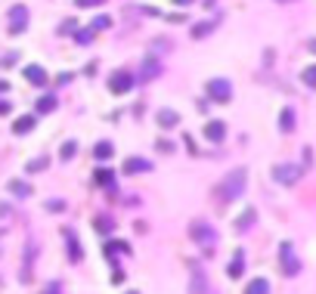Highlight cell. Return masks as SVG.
I'll use <instances>...</instances> for the list:
<instances>
[{
    "instance_id": "33",
    "label": "cell",
    "mask_w": 316,
    "mask_h": 294,
    "mask_svg": "<svg viewBox=\"0 0 316 294\" xmlns=\"http://www.w3.org/2000/svg\"><path fill=\"white\" fill-rule=\"evenodd\" d=\"M102 0H74V7H84V10H90V7H99Z\"/></svg>"
},
{
    "instance_id": "29",
    "label": "cell",
    "mask_w": 316,
    "mask_h": 294,
    "mask_svg": "<svg viewBox=\"0 0 316 294\" xmlns=\"http://www.w3.org/2000/svg\"><path fill=\"white\" fill-rule=\"evenodd\" d=\"M112 180H115L112 171H96L93 174V183H96V186H112Z\"/></svg>"
},
{
    "instance_id": "23",
    "label": "cell",
    "mask_w": 316,
    "mask_h": 294,
    "mask_svg": "<svg viewBox=\"0 0 316 294\" xmlns=\"http://www.w3.org/2000/svg\"><path fill=\"white\" fill-rule=\"evenodd\" d=\"M130 245L127 242H106V257H118V254H127Z\"/></svg>"
},
{
    "instance_id": "32",
    "label": "cell",
    "mask_w": 316,
    "mask_h": 294,
    "mask_svg": "<svg viewBox=\"0 0 316 294\" xmlns=\"http://www.w3.org/2000/svg\"><path fill=\"white\" fill-rule=\"evenodd\" d=\"M109 25H112V19H109V16H96V19L90 22V28H93V31H96V28H109Z\"/></svg>"
},
{
    "instance_id": "25",
    "label": "cell",
    "mask_w": 316,
    "mask_h": 294,
    "mask_svg": "<svg viewBox=\"0 0 316 294\" xmlns=\"http://www.w3.org/2000/svg\"><path fill=\"white\" fill-rule=\"evenodd\" d=\"M10 192H13V195H19V198H28V195H31V186H28V183L13 180V183H10Z\"/></svg>"
},
{
    "instance_id": "6",
    "label": "cell",
    "mask_w": 316,
    "mask_h": 294,
    "mask_svg": "<svg viewBox=\"0 0 316 294\" xmlns=\"http://www.w3.org/2000/svg\"><path fill=\"white\" fill-rule=\"evenodd\" d=\"M28 28V7H13L10 10V34H22Z\"/></svg>"
},
{
    "instance_id": "36",
    "label": "cell",
    "mask_w": 316,
    "mask_h": 294,
    "mask_svg": "<svg viewBox=\"0 0 316 294\" xmlns=\"http://www.w3.org/2000/svg\"><path fill=\"white\" fill-rule=\"evenodd\" d=\"M158 149H161V152H174V142H167V139H161V142H158Z\"/></svg>"
},
{
    "instance_id": "18",
    "label": "cell",
    "mask_w": 316,
    "mask_h": 294,
    "mask_svg": "<svg viewBox=\"0 0 316 294\" xmlns=\"http://www.w3.org/2000/svg\"><path fill=\"white\" fill-rule=\"evenodd\" d=\"M31 127H34V115H22V118H16V124H13V133L25 136V133H31Z\"/></svg>"
},
{
    "instance_id": "2",
    "label": "cell",
    "mask_w": 316,
    "mask_h": 294,
    "mask_svg": "<svg viewBox=\"0 0 316 294\" xmlns=\"http://www.w3.org/2000/svg\"><path fill=\"white\" fill-rule=\"evenodd\" d=\"M279 266H282V275H288V279H294L301 272V260H297L291 242H282V248H279Z\"/></svg>"
},
{
    "instance_id": "5",
    "label": "cell",
    "mask_w": 316,
    "mask_h": 294,
    "mask_svg": "<svg viewBox=\"0 0 316 294\" xmlns=\"http://www.w3.org/2000/svg\"><path fill=\"white\" fill-rule=\"evenodd\" d=\"M189 235H192V242H198V245H204V248H211L214 245V229H211V223H204V220H195V223L189 226Z\"/></svg>"
},
{
    "instance_id": "11",
    "label": "cell",
    "mask_w": 316,
    "mask_h": 294,
    "mask_svg": "<svg viewBox=\"0 0 316 294\" xmlns=\"http://www.w3.org/2000/svg\"><path fill=\"white\" fill-rule=\"evenodd\" d=\"M22 75H25L34 87H44V84H47V71H44L41 65H25V68H22Z\"/></svg>"
},
{
    "instance_id": "38",
    "label": "cell",
    "mask_w": 316,
    "mask_h": 294,
    "mask_svg": "<svg viewBox=\"0 0 316 294\" xmlns=\"http://www.w3.org/2000/svg\"><path fill=\"white\" fill-rule=\"evenodd\" d=\"M0 115H10V102L7 99H0Z\"/></svg>"
},
{
    "instance_id": "39",
    "label": "cell",
    "mask_w": 316,
    "mask_h": 294,
    "mask_svg": "<svg viewBox=\"0 0 316 294\" xmlns=\"http://www.w3.org/2000/svg\"><path fill=\"white\" fill-rule=\"evenodd\" d=\"M307 50H310V53H316V38H310V41H307Z\"/></svg>"
},
{
    "instance_id": "4",
    "label": "cell",
    "mask_w": 316,
    "mask_h": 294,
    "mask_svg": "<svg viewBox=\"0 0 316 294\" xmlns=\"http://www.w3.org/2000/svg\"><path fill=\"white\" fill-rule=\"evenodd\" d=\"M208 96H211L214 102H230V99H233V84H230L227 78L208 81Z\"/></svg>"
},
{
    "instance_id": "8",
    "label": "cell",
    "mask_w": 316,
    "mask_h": 294,
    "mask_svg": "<svg viewBox=\"0 0 316 294\" xmlns=\"http://www.w3.org/2000/svg\"><path fill=\"white\" fill-rule=\"evenodd\" d=\"M62 235H65V248H68V260H71V263H81V260H84V251H81V242H78V235H74L71 229H65Z\"/></svg>"
},
{
    "instance_id": "13",
    "label": "cell",
    "mask_w": 316,
    "mask_h": 294,
    "mask_svg": "<svg viewBox=\"0 0 316 294\" xmlns=\"http://www.w3.org/2000/svg\"><path fill=\"white\" fill-rule=\"evenodd\" d=\"M34 257H37V245L28 242V251H25V266H22V282H31V272H34Z\"/></svg>"
},
{
    "instance_id": "10",
    "label": "cell",
    "mask_w": 316,
    "mask_h": 294,
    "mask_svg": "<svg viewBox=\"0 0 316 294\" xmlns=\"http://www.w3.org/2000/svg\"><path fill=\"white\" fill-rule=\"evenodd\" d=\"M204 136H208L211 142H223V136H227V124L223 121H208L204 124Z\"/></svg>"
},
{
    "instance_id": "19",
    "label": "cell",
    "mask_w": 316,
    "mask_h": 294,
    "mask_svg": "<svg viewBox=\"0 0 316 294\" xmlns=\"http://www.w3.org/2000/svg\"><path fill=\"white\" fill-rule=\"evenodd\" d=\"M217 28V19H208V22H198V25H192V38L195 41H201V38H208V34Z\"/></svg>"
},
{
    "instance_id": "22",
    "label": "cell",
    "mask_w": 316,
    "mask_h": 294,
    "mask_svg": "<svg viewBox=\"0 0 316 294\" xmlns=\"http://www.w3.org/2000/svg\"><path fill=\"white\" fill-rule=\"evenodd\" d=\"M254 220H257V211H254V208H248L245 214H242V217L236 220V229H239V232H245V229L254 223Z\"/></svg>"
},
{
    "instance_id": "34",
    "label": "cell",
    "mask_w": 316,
    "mask_h": 294,
    "mask_svg": "<svg viewBox=\"0 0 316 294\" xmlns=\"http://www.w3.org/2000/svg\"><path fill=\"white\" fill-rule=\"evenodd\" d=\"M44 294H62V285H59V282H50V285L44 288Z\"/></svg>"
},
{
    "instance_id": "9",
    "label": "cell",
    "mask_w": 316,
    "mask_h": 294,
    "mask_svg": "<svg viewBox=\"0 0 316 294\" xmlns=\"http://www.w3.org/2000/svg\"><path fill=\"white\" fill-rule=\"evenodd\" d=\"M121 171H124L127 177H134V174H149V171H152V161H146V158H127Z\"/></svg>"
},
{
    "instance_id": "1",
    "label": "cell",
    "mask_w": 316,
    "mask_h": 294,
    "mask_svg": "<svg viewBox=\"0 0 316 294\" xmlns=\"http://www.w3.org/2000/svg\"><path fill=\"white\" fill-rule=\"evenodd\" d=\"M245 183H248V171L245 168H236V171H230L227 177L220 180V186H217V201H220V208L223 205H233V201L245 192Z\"/></svg>"
},
{
    "instance_id": "12",
    "label": "cell",
    "mask_w": 316,
    "mask_h": 294,
    "mask_svg": "<svg viewBox=\"0 0 316 294\" xmlns=\"http://www.w3.org/2000/svg\"><path fill=\"white\" fill-rule=\"evenodd\" d=\"M227 272H230V279H239L242 272H245V251H236L233 254V260H230V266H227Z\"/></svg>"
},
{
    "instance_id": "16",
    "label": "cell",
    "mask_w": 316,
    "mask_h": 294,
    "mask_svg": "<svg viewBox=\"0 0 316 294\" xmlns=\"http://www.w3.org/2000/svg\"><path fill=\"white\" fill-rule=\"evenodd\" d=\"M279 130H282V133H291L294 130V108L291 105H285L282 115H279Z\"/></svg>"
},
{
    "instance_id": "15",
    "label": "cell",
    "mask_w": 316,
    "mask_h": 294,
    "mask_svg": "<svg viewBox=\"0 0 316 294\" xmlns=\"http://www.w3.org/2000/svg\"><path fill=\"white\" fill-rule=\"evenodd\" d=\"M180 124V115L174 112V108H161L158 112V127H164V130H171V127Z\"/></svg>"
},
{
    "instance_id": "37",
    "label": "cell",
    "mask_w": 316,
    "mask_h": 294,
    "mask_svg": "<svg viewBox=\"0 0 316 294\" xmlns=\"http://www.w3.org/2000/svg\"><path fill=\"white\" fill-rule=\"evenodd\" d=\"M186 145H189V152H192V155H198V145H195V139H192V136H186Z\"/></svg>"
},
{
    "instance_id": "3",
    "label": "cell",
    "mask_w": 316,
    "mask_h": 294,
    "mask_svg": "<svg viewBox=\"0 0 316 294\" xmlns=\"http://www.w3.org/2000/svg\"><path fill=\"white\" fill-rule=\"evenodd\" d=\"M273 180L279 183V186H294L297 180H301V168H297V164H276L273 168Z\"/></svg>"
},
{
    "instance_id": "7",
    "label": "cell",
    "mask_w": 316,
    "mask_h": 294,
    "mask_svg": "<svg viewBox=\"0 0 316 294\" xmlns=\"http://www.w3.org/2000/svg\"><path fill=\"white\" fill-rule=\"evenodd\" d=\"M130 87H134V78H130L127 71H112L109 75V90L112 93H127Z\"/></svg>"
},
{
    "instance_id": "41",
    "label": "cell",
    "mask_w": 316,
    "mask_h": 294,
    "mask_svg": "<svg viewBox=\"0 0 316 294\" xmlns=\"http://www.w3.org/2000/svg\"><path fill=\"white\" fill-rule=\"evenodd\" d=\"M186 4H189V0H177V7H186Z\"/></svg>"
},
{
    "instance_id": "14",
    "label": "cell",
    "mask_w": 316,
    "mask_h": 294,
    "mask_svg": "<svg viewBox=\"0 0 316 294\" xmlns=\"http://www.w3.org/2000/svg\"><path fill=\"white\" fill-rule=\"evenodd\" d=\"M93 229H96L99 235H109L112 229H115V220H112L109 214H96L93 217Z\"/></svg>"
},
{
    "instance_id": "21",
    "label": "cell",
    "mask_w": 316,
    "mask_h": 294,
    "mask_svg": "<svg viewBox=\"0 0 316 294\" xmlns=\"http://www.w3.org/2000/svg\"><path fill=\"white\" fill-rule=\"evenodd\" d=\"M47 168H50V158H47V155L31 158V161L25 164V171H28V174H41V171H47Z\"/></svg>"
},
{
    "instance_id": "40",
    "label": "cell",
    "mask_w": 316,
    "mask_h": 294,
    "mask_svg": "<svg viewBox=\"0 0 316 294\" xmlns=\"http://www.w3.org/2000/svg\"><path fill=\"white\" fill-rule=\"evenodd\" d=\"M4 90H7V81H0V93H4Z\"/></svg>"
},
{
    "instance_id": "43",
    "label": "cell",
    "mask_w": 316,
    "mask_h": 294,
    "mask_svg": "<svg viewBox=\"0 0 316 294\" xmlns=\"http://www.w3.org/2000/svg\"><path fill=\"white\" fill-rule=\"evenodd\" d=\"M127 294H137V291H127Z\"/></svg>"
},
{
    "instance_id": "28",
    "label": "cell",
    "mask_w": 316,
    "mask_h": 294,
    "mask_svg": "<svg viewBox=\"0 0 316 294\" xmlns=\"http://www.w3.org/2000/svg\"><path fill=\"white\" fill-rule=\"evenodd\" d=\"M301 81H304L310 90H316V65H307V68L301 71Z\"/></svg>"
},
{
    "instance_id": "30",
    "label": "cell",
    "mask_w": 316,
    "mask_h": 294,
    "mask_svg": "<svg viewBox=\"0 0 316 294\" xmlns=\"http://www.w3.org/2000/svg\"><path fill=\"white\" fill-rule=\"evenodd\" d=\"M74 155H78V142H74V139L62 142V158H65V161H71Z\"/></svg>"
},
{
    "instance_id": "20",
    "label": "cell",
    "mask_w": 316,
    "mask_h": 294,
    "mask_svg": "<svg viewBox=\"0 0 316 294\" xmlns=\"http://www.w3.org/2000/svg\"><path fill=\"white\" fill-rule=\"evenodd\" d=\"M245 294H270V282L267 279H251L245 285Z\"/></svg>"
},
{
    "instance_id": "26",
    "label": "cell",
    "mask_w": 316,
    "mask_h": 294,
    "mask_svg": "<svg viewBox=\"0 0 316 294\" xmlns=\"http://www.w3.org/2000/svg\"><path fill=\"white\" fill-rule=\"evenodd\" d=\"M53 108H56V96H41L37 99V115H47Z\"/></svg>"
},
{
    "instance_id": "24",
    "label": "cell",
    "mask_w": 316,
    "mask_h": 294,
    "mask_svg": "<svg viewBox=\"0 0 316 294\" xmlns=\"http://www.w3.org/2000/svg\"><path fill=\"white\" fill-rule=\"evenodd\" d=\"M158 71H161L158 59H146V62H143V78H146V81H152V78L158 75Z\"/></svg>"
},
{
    "instance_id": "17",
    "label": "cell",
    "mask_w": 316,
    "mask_h": 294,
    "mask_svg": "<svg viewBox=\"0 0 316 294\" xmlns=\"http://www.w3.org/2000/svg\"><path fill=\"white\" fill-rule=\"evenodd\" d=\"M93 155H96L99 161H109L112 155H115V145H112L109 139H99L96 145H93Z\"/></svg>"
},
{
    "instance_id": "31",
    "label": "cell",
    "mask_w": 316,
    "mask_h": 294,
    "mask_svg": "<svg viewBox=\"0 0 316 294\" xmlns=\"http://www.w3.org/2000/svg\"><path fill=\"white\" fill-rule=\"evenodd\" d=\"M47 211H53V214H62V211H65V201H62V198H53V201H47Z\"/></svg>"
},
{
    "instance_id": "42",
    "label": "cell",
    "mask_w": 316,
    "mask_h": 294,
    "mask_svg": "<svg viewBox=\"0 0 316 294\" xmlns=\"http://www.w3.org/2000/svg\"><path fill=\"white\" fill-rule=\"evenodd\" d=\"M276 4H294V0H276Z\"/></svg>"
},
{
    "instance_id": "27",
    "label": "cell",
    "mask_w": 316,
    "mask_h": 294,
    "mask_svg": "<svg viewBox=\"0 0 316 294\" xmlns=\"http://www.w3.org/2000/svg\"><path fill=\"white\" fill-rule=\"evenodd\" d=\"M189 294H208V288H204V275H201V272H195V275H192Z\"/></svg>"
},
{
    "instance_id": "35",
    "label": "cell",
    "mask_w": 316,
    "mask_h": 294,
    "mask_svg": "<svg viewBox=\"0 0 316 294\" xmlns=\"http://www.w3.org/2000/svg\"><path fill=\"white\" fill-rule=\"evenodd\" d=\"M90 31H93V28H87V31H81V34H78V44H87V41L93 38V34H90Z\"/></svg>"
}]
</instances>
